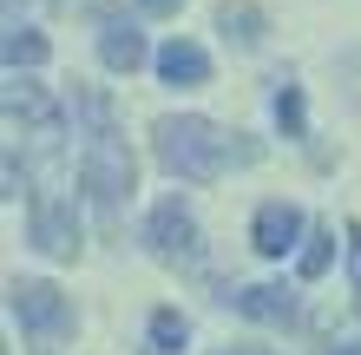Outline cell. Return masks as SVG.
Segmentation results:
<instances>
[{
    "label": "cell",
    "instance_id": "obj_1",
    "mask_svg": "<svg viewBox=\"0 0 361 355\" xmlns=\"http://www.w3.org/2000/svg\"><path fill=\"white\" fill-rule=\"evenodd\" d=\"M73 112L86 119V138H79V191H86V204L99 211V224L112 231L118 211H125V198H132V178H138L132 145L118 138V125H112V99H105V92L79 86V92H73Z\"/></svg>",
    "mask_w": 361,
    "mask_h": 355
},
{
    "label": "cell",
    "instance_id": "obj_2",
    "mask_svg": "<svg viewBox=\"0 0 361 355\" xmlns=\"http://www.w3.org/2000/svg\"><path fill=\"white\" fill-rule=\"evenodd\" d=\"M230 138H237V132H224V125H210V119H197V112H178V119H158V125H152L158 164H164L171 178H184V184L224 178L230 158H257L250 145H230Z\"/></svg>",
    "mask_w": 361,
    "mask_h": 355
},
{
    "label": "cell",
    "instance_id": "obj_3",
    "mask_svg": "<svg viewBox=\"0 0 361 355\" xmlns=\"http://www.w3.org/2000/svg\"><path fill=\"white\" fill-rule=\"evenodd\" d=\"M7 309H13V323L27 329L39 349L59 342V336L73 329V303L59 296L53 283H39V277H13V283H7Z\"/></svg>",
    "mask_w": 361,
    "mask_h": 355
},
{
    "label": "cell",
    "instance_id": "obj_4",
    "mask_svg": "<svg viewBox=\"0 0 361 355\" xmlns=\"http://www.w3.org/2000/svg\"><path fill=\"white\" fill-rule=\"evenodd\" d=\"M145 243H152L158 263H184V270L204 263V231H197V217H190L184 198H158L152 204V217H145Z\"/></svg>",
    "mask_w": 361,
    "mask_h": 355
},
{
    "label": "cell",
    "instance_id": "obj_5",
    "mask_svg": "<svg viewBox=\"0 0 361 355\" xmlns=\"http://www.w3.org/2000/svg\"><path fill=\"white\" fill-rule=\"evenodd\" d=\"M33 243L47 250V257H79V211L73 198H33Z\"/></svg>",
    "mask_w": 361,
    "mask_h": 355
},
{
    "label": "cell",
    "instance_id": "obj_6",
    "mask_svg": "<svg viewBox=\"0 0 361 355\" xmlns=\"http://www.w3.org/2000/svg\"><path fill=\"white\" fill-rule=\"evenodd\" d=\"M250 243H257L263 257H289V250L302 243V211H295V204H283V198L257 204V224H250Z\"/></svg>",
    "mask_w": 361,
    "mask_h": 355
},
{
    "label": "cell",
    "instance_id": "obj_7",
    "mask_svg": "<svg viewBox=\"0 0 361 355\" xmlns=\"http://www.w3.org/2000/svg\"><path fill=\"white\" fill-rule=\"evenodd\" d=\"M224 303L250 323H295V289L283 283H243V289H224Z\"/></svg>",
    "mask_w": 361,
    "mask_h": 355
},
{
    "label": "cell",
    "instance_id": "obj_8",
    "mask_svg": "<svg viewBox=\"0 0 361 355\" xmlns=\"http://www.w3.org/2000/svg\"><path fill=\"white\" fill-rule=\"evenodd\" d=\"M7 119L27 125V132H39V138H59V106L39 86H27L20 73H13V86H7Z\"/></svg>",
    "mask_w": 361,
    "mask_h": 355
},
{
    "label": "cell",
    "instance_id": "obj_9",
    "mask_svg": "<svg viewBox=\"0 0 361 355\" xmlns=\"http://www.w3.org/2000/svg\"><path fill=\"white\" fill-rule=\"evenodd\" d=\"M99 59H105V73H138V66H145V33L132 27V20L105 13V27H99Z\"/></svg>",
    "mask_w": 361,
    "mask_h": 355
},
{
    "label": "cell",
    "instance_id": "obj_10",
    "mask_svg": "<svg viewBox=\"0 0 361 355\" xmlns=\"http://www.w3.org/2000/svg\"><path fill=\"white\" fill-rule=\"evenodd\" d=\"M158 79L164 86H204L210 79V53L197 40H164L158 47Z\"/></svg>",
    "mask_w": 361,
    "mask_h": 355
},
{
    "label": "cell",
    "instance_id": "obj_11",
    "mask_svg": "<svg viewBox=\"0 0 361 355\" xmlns=\"http://www.w3.org/2000/svg\"><path fill=\"white\" fill-rule=\"evenodd\" d=\"M145 355H178L184 342H190V323L178 316V309H152V323H145Z\"/></svg>",
    "mask_w": 361,
    "mask_h": 355
},
{
    "label": "cell",
    "instance_id": "obj_12",
    "mask_svg": "<svg viewBox=\"0 0 361 355\" xmlns=\"http://www.w3.org/2000/svg\"><path fill=\"white\" fill-rule=\"evenodd\" d=\"M53 59V47H47V33H33V27H7V73H20V66H47Z\"/></svg>",
    "mask_w": 361,
    "mask_h": 355
},
{
    "label": "cell",
    "instance_id": "obj_13",
    "mask_svg": "<svg viewBox=\"0 0 361 355\" xmlns=\"http://www.w3.org/2000/svg\"><path fill=\"white\" fill-rule=\"evenodd\" d=\"M329 257H335V231L322 224V231H309V237H302V250H295V277L315 283V277L329 270Z\"/></svg>",
    "mask_w": 361,
    "mask_h": 355
},
{
    "label": "cell",
    "instance_id": "obj_14",
    "mask_svg": "<svg viewBox=\"0 0 361 355\" xmlns=\"http://www.w3.org/2000/svg\"><path fill=\"white\" fill-rule=\"evenodd\" d=\"M217 20H224V33H237V40H243V47H257V40H263V13L250 7V0H224V13H217Z\"/></svg>",
    "mask_w": 361,
    "mask_h": 355
},
{
    "label": "cell",
    "instance_id": "obj_15",
    "mask_svg": "<svg viewBox=\"0 0 361 355\" xmlns=\"http://www.w3.org/2000/svg\"><path fill=\"white\" fill-rule=\"evenodd\" d=\"M276 119H283V132H289V138H302V92H295V86L276 92Z\"/></svg>",
    "mask_w": 361,
    "mask_h": 355
},
{
    "label": "cell",
    "instance_id": "obj_16",
    "mask_svg": "<svg viewBox=\"0 0 361 355\" xmlns=\"http://www.w3.org/2000/svg\"><path fill=\"white\" fill-rule=\"evenodd\" d=\"M348 283H355V309H361V224H348Z\"/></svg>",
    "mask_w": 361,
    "mask_h": 355
},
{
    "label": "cell",
    "instance_id": "obj_17",
    "mask_svg": "<svg viewBox=\"0 0 361 355\" xmlns=\"http://www.w3.org/2000/svg\"><path fill=\"white\" fill-rule=\"evenodd\" d=\"M138 7H145V13H178L184 0H138Z\"/></svg>",
    "mask_w": 361,
    "mask_h": 355
},
{
    "label": "cell",
    "instance_id": "obj_18",
    "mask_svg": "<svg viewBox=\"0 0 361 355\" xmlns=\"http://www.w3.org/2000/svg\"><path fill=\"white\" fill-rule=\"evenodd\" d=\"M322 355H361V342H335V349H322Z\"/></svg>",
    "mask_w": 361,
    "mask_h": 355
}]
</instances>
